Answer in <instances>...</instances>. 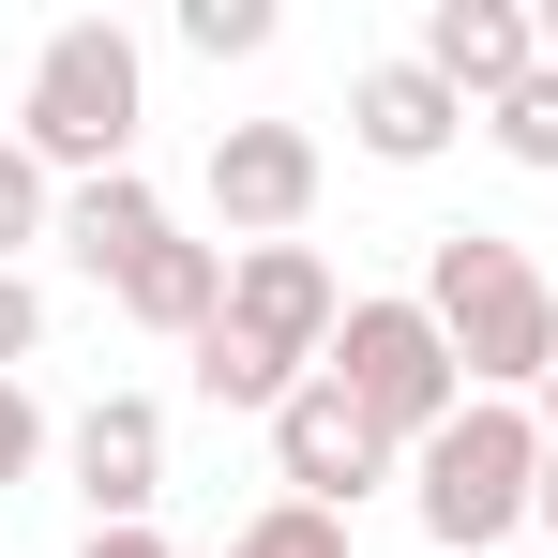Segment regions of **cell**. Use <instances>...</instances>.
<instances>
[{
  "label": "cell",
  "mask_w": 558,
  "mask_h": 558,
  "mask_svg": "<svg viewBox=\"0 0 558 558\" xmlns=\"http://www.w3.org/2000/svg\"><path fill=\"white\" fill-rule=\"evenodd\" d=\"M317 377H332V392L363 408L392 453H423V438H438V423L468 408V363L438 348L423 287H348V332H332V363H317Z\"/></svg>",
  "instance_id": "obj_5"
},
{
  "label": "cell",
  "mask_w": 558,
  "mask_h": 558,
  "mask_svg": "<svg viewBox=\"0 0 558 558\" xmlns=\"http://www.w3.org/2000/svg\"><path fill=\"white\" fill-rule=\"evenodd\" d=\"M423 76H453L468 106L529 92L544 76V0H423V46H408Z\"/></svg>",
  "instance_id": "obj_9"
},
{
  "label": "cell",
  "mask_w": 558,
  "mask_h": 558,
  "mask_svg": "<svg viewBox=\"0 0 558 558\" xmlns=\"http://www.w3.org/2000/svg\"><path fill=\"white\" fill-rule=\"evenodd\" d=\"M136 121H151V61L121 15H61L31 46V92H15V136L46 182H121L136 167Z\"/></svg>",
  "instance_id": "obj_3"
},
{
  "label": "cell",
  "mask_w": 558,
  "mask_h": 558,
  "mask_svg": "<svg viewBox=\"0 0 558 558\" xmlns=\"http://www.w3.org/2000/svg\"><path fill=\"white\" fill-rule=\"evenodd\" d=\"M332 332H348V287H332L317 242H227V317L196 332V392L272 423L287 392L332 363Z\"/></svg>",
  "instance_id": "obj_1"
},
{
  "label": "cell",
  "mask_w": 558,
  "mask_h": 558,
  "mask_svg": "<svg viewBox=\"0 0 558 558\" xmlns=\"http://www.w3.org/2000/svg\"><path fill=\"white\" fill-rule=\"evenodd\" d=\"M182 46L196 61H257L272 46V0H182Z\"/></svg>",
  "instance_id": "obj_16"
},
{
  "label": "cell",
  "mask_w": 558,
  "mask_h": 558,
  "mask_svg": "<svg viewBox=\"0 0 558 558\" xmlns=\"http://www.w3.org/2000/svg\"><path fill=\"white\" fill-rule=\"evenodd\" d=\"M106 302H121L136 332H167V348H196V332L227 317V242H151V257H136V272L106 287Z\"/></svg>",
  "instance_id": "obj_12"
},
{
  "label": "cell",
  "mask_w": 558,
  "mask_h": 558,
  "mask_svg": "<svg viewBox=\"0 0 558 558\" xmlns=\"http://www.w3.org/2000/svg\"><path fill=\"white\" fill-rule=\"evenodd\" d=\"M529 529H544V558H558V438H544V513H529Z\"/></svg>",
  "instance_id": "obj_20"
},
{
  "label": "cell",
  "mask_w": 558,
  "mask_h": 558,
  "mask_svg": "<svg viewBox=\"0 0 558 558\" xmlns=\"http://www.w3.org/2000/svg\"><path fill=\"white\" fill-rule=\"evenodd\" d=\"M468 121H483V106H468L453 76H423V61H408V46H392V61H363V76H348V151H377V167H438V151H453Z\"/></svg>",
  "instance_id": "obj_10"
},
{
  "label": "cell",
  "mask_w": 558,
  "mask_h": 558,
  "mask_svg": "<svg viewBox=\"0 0 558 558\" xmlns=\"http://www.w3.org/2000/svg\"><path fill=\"white\" fill-rule=\"evenodd\" d=\"M46 453H61V423H46V392H31V377H0V498H15V483H31Z\"/></svg>",
  "instance_id": "obj_17"
},
{
  "label": "cell",
  "mask_w": 558,
  "mask_h": 558,
  "mask_svg": "<svg viewBox=\"0 0 558 558\" xmlns=\"http://www.w3.org/2000/svg\"><path fill=\"white\" fill-rule=\"evenodd\" d=\"M544 438H558V377H544Z\"/></svg>",
  "instance_id": "obj_22"
},
{
  "label": "cell",
  "mask_w": 558,
  "mask_h": 558,
  "mask_svg": "<svg viewBox=\"0 0 558 558\" xmlns=\"http://www.w3.org/2000/svg\"><path fill=\"white\" fill-rule=\"evenodd\" d=\"M31 348H46V287H31V272H0V377L31 363Z\"/></svg>",
  "instance_id": "obj_18"
},
{
  "label": "cell",
  "mask_w": 558,
  "mask_h": 558,
  "mask_svg": "<svg viewBox=\"0 0 558 558\" xmlns=\"http://www.w3.org/2000/svg\"><path fill=\"white\" fill-rule=\"evenodd\" d=\"M76 558H182V544H167V529H92Z\"/></svg>",
  "instance_id": "obj_19"
},
{
  "label": "cell",
  "mask_w": 558,
  "mask_h": 558,
  "mask_svg": "<svg viewBox=\"0 0 558 558\" xmlns=\"http://www.w3.org/2000/svg\"><path fill=\"white\" fill-rule=\"evenodd\" d=\"M227 558H363V544H348V513H302V498H272V513H242V529H227Z\"/></svg>",
  "instance_id": "obj_15"
},
{
  "label": "cell",
  "mask_w": 558,
  "mask_h": 558,
  "mask_svg": "<svg viewBox=\"0 0 558 558\" xmlns=\"http://www.w3.org/2000/svg\"><path fill=\"white\" fill-rule=\"evenodd\" d=\"M196 182H211V211H227V242H302V211H317V182H332V151H317L302 121H227Z\"/></svg>",
  "instance_id": "obj_7"
},
{
  "label": "cell",
  "mask_w": 558,
  "mask_h": 558,
  "mask_svg": "<svg viewBox=\"0 0 558 558\" xmlns=\"http://www.w3.org/2000/svg\"><path fill=\"white\" fill-rule=\"evenodd\" d=\"M272 483L302 498V513H363L377 483H408V453L377 438V423L332 392V377H302V392L272 408Z\"/></svg>",
  "instance_id": "obj_6"
},
{
  "label": "cell",
  "mask_w": 558,
  "mask_h": 558,
  "mask_svg": "<svg viewBox=\"0 0 558 558\" xmlns=\"http://www.w3.org/2000/svg\"><path fill=\"white\" fill-rule=\"evenodd\" d=\"M61 468H76L92 529H151V498H167V408L151 392H92L61 423Z\"/></svg>",
  "instance_id": "obj_8"
},
{
  "label": "cell",
  "mask_w": 558,
  "mask_h": 558,
  "mask_svg": "<svg viewBox=\"0 0 558 558\" xmlns=\"http://www.w3.org/2000/svg\"><path fill=\"white\" fill-rule=\"evenodd\" d=\"M31 242H61V182H46L31 136L0 121V272H31Z\"/></svg>",
  "instance_id": "obj_13"
},
{
  "label": "cell",
  "mask_w": 558,
  "mask_h": 558,
  "mask_svg": "<svg viewBox=\"0 0 558 558\" xmlns=\"http://www.w3.org/2000/svg\"><path fill=\"white\" fill-rule=\"evenodd\" d=\"M408 513H423V558H498L529 513H544V408L468 392L453 423L408 453Z\"/></svg>",
  "instance_id": "obj_4"
},
{
  "label": "cell",
  "mask_w": 558,
  "mask_h": 558,
  "mask_svg": "<svg viewBox=\"0 0 558 558\" xmlns=\"http://www.w3.org/2000/svg\"><path fill=\"white\" fill-rule=\"evenodd\" d=\"M544 61H558V0H544Z\"/></svg>",
  "instance_id": "obj_21"
},
{
  "label": "cell",
  "mask_w": 558,
  "mask_h": 558,
  "mask_svg": "<svg viewBox=\"0 0 558 558\" xmlns=\"http://www.w3.org/2000/svg\"><path fill=\"white\" fill-rule=\"evenodd\" d=\"M423 317H438V348L468 363V392L544 408V377H558V287H544L529 242H498V227H438V242H423Z\"/></svg>",
  "instance_id": "obj_2"
},
{
  "label": "cell",
  "mask_w": 558,
  "mask_h": 558,
  "mask_svg": "<svg viewBox=\"0 0 558 558\" xmlns=\"http://www.w3.org/2000/svg\"><path fill=\"white\" fill-rule=\"evenodd\" d=\"M483 136H498V167H529V182H558V61L529 76V92L483 106Z\"/></svg>",
  "instance_id": "obj_14"
},
{
  "label": "cell",
  "mask_w": 558,
  "mask_h": 558,
  "mask_svg": "<svg viewBox=\"0 0 558 558\" xmlns=\"http://www.w3.org/2000/svg\"><path fill=\"white\" fill-rule=\"evenodd\" d=\"M151 242H182L167 196H151V167H121V182H61V257H76L92 287H121Z\"/></svg>",
  "instance_id": "obj_11"
}]
</instances>
